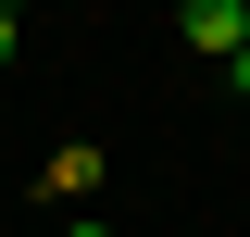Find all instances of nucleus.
Instances as JSON below:
<instances>
[{
  "instance_id": "nucleus-1",
  "label": "nucleus",
  "mask_w": 250,
  "mask_h": 237,
  "mask_svg": "<svg viewBox=\"0 0 250 237\" xmlns=\"http://www.w3.org/2000/svg\"><path fill=\"white\" fill-rule=\"evenodd\" d=\"M175 38L213 50V62H238V50H250V0H175Z\"/></svg>"
},
{
  "instance_id": "nucleus-2",
  "label": "nucleus",
  "mask_w": 250,
  "mask_h": 237,
  "mask_svg": "<svg viewBox=\"0 0 250 237\" xmlns=\"http://www.w3.org/2000/svg\"><path fill=\"white\" fill-rule=\"evenodd\" d=\"M13 50H25V13H13V0H0V62H13Z\"/></svg>"
},
{
  "instance_id": "nucleus-3",
  "label": "nucleus",
  "mask_w": 250,
  "mask_h": 237,
  "mask_svg": "<svg viewBox=\"0 0 250 237\" xmlns=\"http://www.w3.org/2000/svg\"><path fill=\"white\" fill-rule=\"evenodd\" d=\"M62 237H113V225H88V212H75V225H62Z\"/></svg>"
}]
</instances>
